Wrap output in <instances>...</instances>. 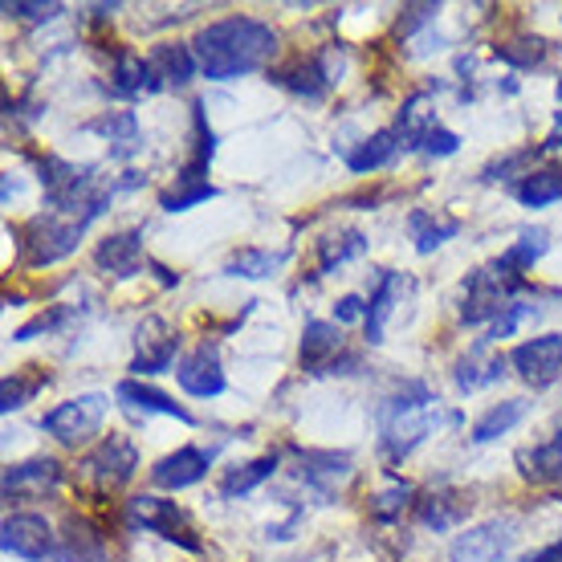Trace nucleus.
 <instances>
[{
    "mask_svg": "<svg viewBox=\"0 0 562 562\" xmlns=\"http://www.w3.org/2000/svg\"><path fill=\"white\" fill-rule=\"evenodd\" d=\"M518 200L526 209H547V204L562 200V171H530V176H521Z\"/></svg>",
    "mask_w": 562,
    "mask_h": 562,
    "instance_id": "obj_33",
    "label": "nucleus"
},
{
    "mask_svg": "<svg viewBox=\"0 0 562 562\" xmlns=\"http://www.w3.org/2000/svg\"><path fill=\"white\" fill-rule=\"evenodd\" d=\"M127 526L131 530H151V535L168 538V542H180L183 550H200V542L192 538L188 521H183L180 506L164 502V497H151V493L127 502Z\"/></svg>",
    "mask_w": 562,
    "mask_h": 562,
    "instance_id": "obj_7",
    "label": "nucleus"
},
{
    "mask_svg": "<svg viewBox=\"0 0 562 562\" xmlns=\"http://www.w3.org/2000/svg\"><path fill=\"white\" fill-rule=\"evenodd\" d=\"M57 562H106V547H102V538L86 526V521L70 518L66 526V535H61V547L54 554Z\"/></svg>",
    "mask_w": 562,
    "mask_h": 562,
    "instance_id": "obj_26",
    "label": "nucleus"
},
{
    "mask_svg": "<svg viewBox=\"0 0 562 562\" xmlns=\"http://www.w3.org/2000/svg\"><path fill=\"white\" fill-rule=\"evenodd\" d=\"M535 314H538V306H530V302H509L506 314H502V318L493 323V330H490V338H485V342H497V338H509V335H514V330H518L521 323H526V318H535Z\"/></svg>",
    "mask_w": 562,
    "mask_h": 562,
    "instance_id": "obj_39",
    "label": "nucleus"
},
{
    "mask_svg": "<svg viewBox=\"0 0 562 562\" xmlns=\"http://www.w3.org/2000/svg\"><path fill=\"white\" fill-rule=\"evenodd\" d=\"M542 151H562V111L554 114V131H550V139L542 143Z\"/></svg>",
    "mask_w": 562,
    "mask_h": 562,
    "instance_id": "obj_46",
    "label": "nucleus"
},
{
    "mask_svg": "<svg viewBox=\"0 0 562 562\" xmlns=\"http://www.w3.org/2000/svg\"><path fill=\"white\" fill-rule=\"evenodd\" d=\"M502 375H506V359H502V355H490V359H485V342H481L473 355H464L461 363H457V371H452V380H457L461 392L490 387V383H497Z\"/></svg>",
    "mask_w": 562,
    "mask_h": 562,
    "instance_id": "obj_25",
    "label": "nucleus"
},
{
    "mask_svg": "<svg viewBox=\"0 0 562 562\" xmlns=\"http://www.w3.org/2000/svg\"><path fill=\"white\" fill-rule=\"evenodd\" d=\"M412 281L404 278V273H392V269H383L380 273V285H375V294H371V302H367V342H383V326H387V318H392L395 302L408 294Z\"/></svg>",
    "mask_w": 562,
    "mask_h": 562,
    "instance_id": "obj_17",
    "label": "nucleus"
},
{
    "mask_svg": "<svg viewBox=\"0 0 562 562\" xmlns=\"http://www.w3.org/2000/svg\"><path fill=\"white\" fill-rule=\"evenodd\" d=\"M176 342H180V338L171 335L159 318H147V323L139 326V355H135L131 371H135V375H159V371H168L171 359H176Z\"/></svg>",
    "mask_w": 562,
    "mask_h": 562,
    "instance_id": "obj_14",
    "label": "nucleus"
},
{
    "mask_svg": "<svg viewBox=\"0 0 562 562\" xmlns=\"http://www.w3.org/2000/svg\"><path fill=\"white\" fill-rule=\"evenodd\" d=\"M514 521H481L473 530H464V535L452 538L449 547V559L452 562H502L514 547Z\"/></svg>",
    "mask_w": 562,
    "mask_h": 562,
    "instance_id": "obj_8",
    "label": "nucleus"
},
{
    "mask_svg": "<svg viewBox=\"0 0 562 562\" xmlns=\"http://www.w3.org/2000/svg\"><path fill=\"white\" fill-rule=\"evenodd\" d=\"M74 318H78V310L74 306H49V310H42L37 318H29V323L13 335V342H29V338H37V335H57V330H66Z\"/></svg>",
    "mask_w": 562,
    "mask_h": 562,
    "instance_id": "obj_35",
    "label": "nucleus"
},
{
    "mask_svg": "<svg viewBox=\"0 0 562 562\" xmlns=\"http://www.w3.org/2000/svg\"><path fill=\"white\" fill-rule=\"evenodd\" d=\"M278 469V457H257V461H245L237 469H228L221 477V497H240V493H254L261 481L273 477Z\"/></svg>",
    "mask_w": 562,
    "mask_h": 562,
    "instance_id": "obj_31",
    "label": "nucleus"
},
{
    "mask_svg": "<svg viewBox=\"0 0 562 562\" xmlns=\"http://www.w3.org/2000/svg\"><path fill=\"white\" fill-rule=\"evenodd\" d=\"M99 131L111 143H139V123H135L131 111H119V114H111V119H102Z\"/></svg>",
    "mask_w": 562,
    "mask_h": 562,
    "instance_id": "obj_41",
    "label": "nucleus"
},
{
    "mask_svg": "<svg viewBox=\"0 0 562 562\" xmlns=\"http://www.w3.org/2000/svg\"><path fill=\"white\" fill-rule=\"evenodd\" d=\"M114 395L123 400V408L143 412V416H171V420H180V424H196V416H192V412L183 408V404H176L168 392L151 387V383L123 380L119 387H114Z\"/></svg>",
    "mask_w": 562,
    "mask_h": 562,
    "instance_id": "obj_13",
    "label": "nucleus"
},
{
    "mask_svg": "<svg viewBox=\"0 0 562 562\" xmlns=\"http://www.w3.org/2000/svg\"><path fill=\"white\" fill-rule=\"evenodd\" d=\"M102 420H106V395H78V400H66L57 404L54 412H45L42 428L49 436H57L61 445H82L99 432Z\"/></svg>",
    "mask_w": 562,
    "mask_h": 562,
    "instance_id": "obj_5",
    "label": "nucleus"
},
{
    "mask_svg": "<svg viewBox=\"0 0 562 562\" xmlns=\"http://www.w3.org/2000/svg\"><path fill=\"white\" fill-rule=\"evenodd\" d=\"M135 469H139V452L131 445L127 436H106L99 449L90 452L82 461V481L86 485H94V490H119V485H127L135 477Z\"/></svg>",
    "mask_w": 562,
    "mask_h": 562,
    "instance_id": "obj_6",
    "label": "nucleus"
},
{
    "mask_svg": "<svg viewBox=\"0 0 562 562\" xmlns=\"http://www.w3.org/2000/svg\"><path fill=\"white\" fill-rule=\"evenodd\" d=\"M559 99H562V82H559Z\"/></svg>",
    "mask_w": 562,
    "mask_h": 562,
    "instance_id": "obj_47",
    "label": "nucleus"
},
{
    "mask_svg": "<svg viewBox=\"0 0 562 562\" xmlns=\"http://www.w3.org/2000/svg\"><path fill=\"white\" fill-rule=\"evenodd\" d=\"M457 147H461V139H457L449 127H440V123L420 139V151H428V155H457Z\"/></svg>",
    "mask_w": 562,
    "mask_h": 562,
    "instance_id": "obj_42",
    "label": "nucleus"
},
{
    "mask_svg": "<svg viewBox=\"0 0 562 562\" xmlns=\"http://www.w3.org/2000/svg\"><path fill=\"white\" fill-rule=\"evenodd\" d=\"M147 61H151V74H155V90H159V86H183L192 78V70L200 66L196 54H192V45H159Z\"/></svg>",
    "mask_w": 562,
    "mask_h": 562,
    "instance_id": "obj_22",
    "label": "nucleus"
},
{
    "mask_svg": "<svg viewBox=\"0 0 562 562\" xmlns=\"http://www.w3.org/2000/svg\"><path fill=\"white\" fill-rule=\"evenodd\" d=\"M94 221V212H70V209H49L29 225L25 240V261L29 266H54L61 257H70L82 240L86 225Z\"/></svg>",
    "mask_w": 562,
    "mask_h": 562,
    "instance_id": "obj_3",
    "label": "nucleus"
},
{
    "mask_svg": "<svg viewBox=\"0 0 562 562\" xmlns=\"http://www.w3.org/2000/svg\"><path fill=\"white\" fill-rule=\"evenodd\" d=\"M281 261H285V254H269V249H240V254L228 257L225 273L228 278H269Z\"/></svg>",
    "mask_w": 562,
    "mask_h": 562,
    "instance_id": "obj_34",
    "label": "nucleus"
},
{
    "mask_svg": "<svg viewBox=\"0 0 562 562\" xmlns=\"http://www.w3.org/2000/svg\"><path fill=\"white\" fill-rule=\"evenodd\" d=\"M526 416H530V404H526V400L493 404V408L473 424V445H490V440H497V436H506L509 428H518Z\"/></svg>",
    "mask_w": 562,
    "mask_h": 562,
    "instance_id": "obj_27",
    "label": "nucleus"
},
{
    "mask_svg": "<svg viewBox=\"0 0 562 562\" xmlns=\"http://www.w3.org/2000/svg\"><path fill=\"white\" fill-rule=\"evenodd\" d=\"M192 54L212 82H233L240 74L261 70L269 57L278 54V33L254 16H225V21L200 29Z\"/></svg>",
    "mask_w": 562,
    "mask_h": 562,
    "instance_id": "obj_1",
    "label": "nucleus"
},
{
    "mask_svg": "<svg viewBox=\"0 0 562 562\" xmlns=\"http://www.w3.org/2000/svg\"><path fill=\"white\" fill-rule=\"evenodd\" d=\"M469 509H473V497L469 493H432V497H424L420 502V521L428 530H452V526H461L469 518Z\"/></svg>",
    "mask_w": 562,
    "mask_h": 562,
    "instance_id": "obj_21",
    "label": "nucleus"
},
{
    "mask_svg": "<svg viewBox=\"0 0 562 562\" xmlns=\"http://www.w3.org/2000/svg\"><path fill=\"white\" fill-rule=\"evenodd\" d=\"M204 200H216V188L209 180L204 183H183L176 180L171 192H164V212H188L192 204H204Z\"/></svg>",
    "mask_w": 562,
    "mask_h": 562,
    "instance_id": "obj_36",
    "label": "nucleus"
},
{
    "mask_svg": "<svg viewBox=\"0 0 562 562\" xmlns=\"http://www.w3.org/2000/svg\"><path fill=\"white\" fill-rule=\"evenodd\" d=\"M176 380L188 395L196 400H212V395L225 392V367H221V351L216 342H200L192 355H183L176 367Z\"/></svg>",
    "mask_w": 562,
    "mask_h": 562,
    "instance_id": "obj_11",
    "label": "nucleus"
},
{
    "mask_svg": "<svg viewBox=\"0 0 562 562\" xmlns=\"http://www.w3.org/2000/svg\"><path fill=\"white\" fill-rule=\"evenodd\" d=\"M550 249V237L542 233V228H526L514 245H509L506 254L497 257V266L502 269H509V273H521V269H530L538 261V257L547 254Z\"/></svg>",
    "mask_w": 562,
    "mask_h": 562,
    "instance_id": "obj_32",
    "label": "nucleus"
},
{
    "mask_svg": "<svg viewBox=\"0 0 562 562\" xmlns=\"http://www.w3.org/2000/svg\"><path fill=\"white\" fill-rule=\"evenodd\" d=\"M521 562H562V538L559 542H550V547H542V550H530Z\"/></svg>",
    "mask_w": 562,
    "mask_h": 562,
    "instance_id": "obj_45",
    "label": "nucleus"
},
{
    "mask_svg": "<svg viewBox=\"0 0 562 562\" xmlns=\"http://www.w3.org/2000/svg\"><path fill=\"white\" fill-rule=\"evenodd\" d=\"M509 367L518 371L521 383L550 387L562 375V335H538L530 342H521L518 351L509 355Z\"/></svg>",
    "mask_w": 562,
    "mask_h": 562,
    "instance_id": "obj_10",
    "label": "nucleus"
},
{
    "mask_svg": "<svg viewBox=\"0 0 562 562\" xmlns=\"http://www.w3.org/2000/svg\"><path fill=\"white\" fill-rule=\"evenodd\" d=\"M4 13L9 16H21V21H49V16H57L61 13V4H21V0H9L4 4Z\"/></svg>",
    "mask_w": 562,
    "mask_h": 562,
    "instance_id": "obj_43",
    "label": "nucleus"
},
{
    "mask_svg": "<svg viewBox=\"0 0 562 562\" xmlns=\"http://www.w3.org/2000/svg\"><path fill=\"white\" fill-rule=\"evenodd\" d=\"M94 266L102 273H114V278H131L143 266V237L139 233H114V237L99 240Z\"/></svg>",
    "mask_w": 562,
    "mask_h": 562,
    "instance_id": "obj_18",
    "label": "nucleus"
},
{
    "mask_svg": "<svg viewBox=\"0 0 562 562\" xmlns=\"http://www.w3.org/2000/svg\"><path fill=\"white\" fill-rule=\"evenodd\" d=\"M400 135L395 131H375V135H367L355 151H347V168L359 171V176H367V171H380L387 168L395 155H400Z\"/></svg>",
    "mask_w": 562,
    "mask_h": 562,
    "instance_id": "obj_23",
    "label": "nucleus"
},
{
    "mask_svg": "<svg viewBox=\"0 0 562 562\" xmlns=\"http://www.w3.org/2000/svg\"><path fill=\"white\" fill-rule=\"evenodd\" d=\"M497 57L526 70V66H538V61L547 57V42H542V37H518V42H509V45H497Z\"/></svg>",
    "mask_w": 562,
    "mask_h": 562,
    "instance_id": "obj_37",
    "label": "nucleus"
},
{
    "mask_svg": "<svg viewBox=\"0 0 562 562\" xmlns=\"http://www.w3.org/2000/svg\"><path fill=\"white\" fill-rule=\"evenodd\" d=\"M302 481L318 493H335L342 481H351V457L338 452H306L302 457Z\"/></svg>",
    "mask_w": 562,
    "mask_h": 562,
    "instance_id": "obj_20",
    "label": "nucleus"
},
{
    "mask_svg": "<svg viewBox=\"0 0 562 562\" xmlns=\"http://www.w3.org/2000/svg\"><path fill=\"white\" fill-rule=\"evenodd\" d=\"M45 383V375H33V380H25V375H9L4 380V387H0V412H16V408H25L29 404V395L37 392Z\"/></svg>",
    "mask_w": 562,
    "mask_h": 562,
    "instance_id": "obj_38",
    "label": "nucleus"
},
{
    "mask_svg": "<svg viewBox=\"0 0 562 562\" xmlns=\"http://www.w3.org/2000/svg\"><path fill=\"white\" fill-rule=\"evenodd\" d=\"M367 249V237L359 228H342V233H330L326 240H318V269L323 273H335L338 266H347L351 257H359Z\"/></svg>",
    "mask_w": 562,
    "mask_h": 562,
    "instance_id": "obj_30",
    "label": "nucleus"
},
{
    "mask_svg": "<svg viewBox=\"0 0 562 562\" xmlns=\"http://www.w3.org/2000/svg\"><path fill=\"white\" fill-rule=\"evenodd\" d=\"M330 61V54L326 57H302V61H294L290 70L281 74V86H290L294 94H302V99H323L326 90L338 82L335 66H326Z\"/></svg>",
    "mask_w": 562,
    "mask_h": 562,
    "instance_id": "obj_19",
    "label": "nucleus"
},
{
    "mask_svg": "<svg viewBox=\"0 0 562 562\" xmlns=\"http://www.w3.org/2000/svg\"><path fill=\"white\" fill-rule=\"evenodd\" d=\"M521 477L530 481H559L562 477V436L547 440V445H535V449L518 452Z\"/></svg>",
    "mask_w": 562,
    "mask_h": 562,
    "instance_id": "obj_29",
    "label": "nucleus"
},
{
    "mask_svg": "<svg viewBox=\"0 0 562 562\" xmlns=\"http://www.w3.org/2000/svg\"><path fill=\"white\" fill-rule=\"evenodd\" d=\"M0 547H4V554L25 562H45L49 554H57L54 530L37 514H9L4 526H0Z\"/></svg>",
    "mask_w": 562,
    "mask_h": 562,
    "instance_id": "obj_9",
    "label": "nucleus"
},
{
    "mask_svg": "<svg viewBox=\"0 0 562 562\" xmlns=\"http://www.w3.org/2000/svg\"><path fill=\"white\" fill-rule=\"evenodd\" d=\"M408 497H412V485H404V481H392L380 497H371V509H375V518H395L400 509L408 506Z\"/></svg>",
    "mask_w": 562,
    "mask_h": 562,
    "instance_id": "obj_40",
    "label": "nucleus"
},
{
    "mask_svg": "<svg viewBox=\"0 0 562 562\" xmlns=\"http://www.w3.org/2000/svg\"><path fill=\"white\" fill-rule=\"evenodd\" d=\"M408 233L416 240V254H436L445 240H452L461 233V221L457 216H436V212L416 209L408 216Z\"/></svg>",
    "mask_w": 562,
    "mask_h": 562,
    "instance_id": "obj_24",
    "label": "nucleus"
},
{
    "mask_svg": "<svg viewBox=\"0 0 562 562\" xmlns=\"http://www.w3.org/2000/svg\"><path fill=\"white\" fill-rule=\"evenodd\" d=\"M521 278L518 273H509V269H502L497 261H493L490 269H477V273H469V281H464V297H461V323L477 326V323H497L502 314H506V306L514 302V294H518Z\"/></svg>",
    "mask_w": 562,
    "mask_h": 562,
    "instance_id": "obj_4",
    "label": "nucleus"
},
{
    "mask_svg": "<svg viewBox=\"0 0 562 562\" xmlns=\"http://www.w3.org/2000/svg\"><path fill=\"white\" fill-rule=\"evenodd\" d=\"M147 90H155L151 61H143L139 54L123 49V54H119V61H114V94L135 99V94H147Z\"/></svg>",
    "mask_w": 562,
    "mask_h": 562,
    "instance_id": "obj_28",
    "label": "nucleus"
},
{
    "mask_svg": "<svg viewBox=\"0 0 562 562\" xmlns=\"http://www.w3.org/2000/svg\"><path fill=\"white\" fill-rule=\"evenodd\" d=\"M440 424H457V416H445L440 408V400L416 387L412 400H387V408H383V452L400 461V457H408L416 445H420L424 436H432Z\"/></svg>",
    "mask_w": 562,
    "mask_h": 562,
    "instance_id": "obj_2",
    "label": "nucleus"
},
{
    "mask_svg": "<svg viewBox=\"0 0 562 562\" xmlns=\"http://www.w3.org/2000/svg\"><path fill=\"white\" fill-rule=\"evenodd\" d=\"M342 351H347V338L335 323H306L302 330V367L314 371V375H326L342 363Z\"/></svg>",
    "mask_w": 562,
    "mask_h": 562,
    "instance_id": "obj_12",
    "label": "nucleus"
},
{
    "mask_svg": "<svg viewBox=\"0 0 562 562\" xmlns=\"http://www.w3.org/2000/svg\"><path fill=\"white\" fill-rule=\"evenodd\" d=\"M335 318H338V323H367L363 297H355V294L338 297V302H335Z\"/></svg>",
    "mask_w": 562,
    "mask_h": 562,
    "instance_id": "obj_44",
    "label": "nucleus"
},
{
    "mask_svg": "<svg viewBox=\"0 0 562 562\" xmlns=\"http://www.w3.org/2000/svg\"><path fill=\"white\" fill-rule=\"evenodd\" d=\"M209 473V452L200 449H176L171 457H164V461L151 469V481L159 485V490H188V485H196L200 477Z\"/></svg>",
    "mask_w": 562,
    "mask_h": 562,
    "instance_id": "obj_16",
    "label": "nucleus"
},
{
    "mask_svg": "<svg viewBox=\"0 0 562 562\" xmlns=\"http://www.w3.org/2000/svg\"><path fill=\"white\" fill-rule=\"evenodd\" d=\"M57 481H61L57 461L33 457V461H21L4 469V497H37V493L54 490Z\"/></svg>",
    "mask_w": 562,
    "mask_h": 562,
    "instance_id": "obj_15",
    "label": "nucleus"
}]
</instances>
